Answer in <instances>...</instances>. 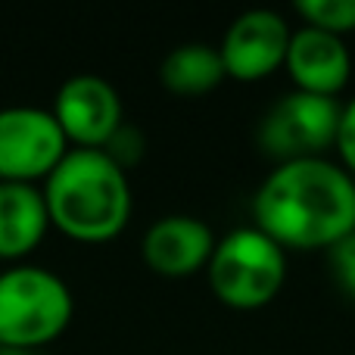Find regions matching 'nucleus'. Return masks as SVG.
I'll use <instances>...</instances> for the list:
<instances>
[{
	"mask_svg": "<svg viewBox=\"0 0 355 355\" xmlns=\"http://www.w3.org/2000/svg\"><path fill=\"white\" fill-rule=\"evenodd\" d=\"M50 212L44 190L28 181H0V259L19 262L44 240Z\"/></svg>",
	"mask_w": 355,
	"mask_h": 355,
	"instance_id": "obj_11",
	"label": "nucleus"
},
{
	"mask_svg": "<svg viewBox=\"0 0 355 355\" xmlns=\"http://www.w3.org/2000/svg\"><path fill=\"white\" fill-rule=\"evenodd\" d=\"M337 153L343 159V168L349 175H355V97L349 103H343V112H340V128H337Z\"/></svg>",
	"mask_w": 355,
	"mask_h": 355,
	"instance_id": "obj_16",
	"label": "nucleus"
},
{
	"mask_svg": "<svg viewBox=\"0 0 355 355\" xmlns=\"http://www.w3.org/2000/svg\"><path fill=\"white\" fill-rule=\"evenodd\" d=\"M227 78L225 62L215 44L187 41L172 47L159 62V81L178 97H200Z\"/></svg>",
	"mask_w": 355,
	"mask_h": 355,
	"instance_id": "obj_12",
	"label": "nucleus"
},
{
	"mask_svg": "<svg viewBox=\"0 0 355 355\" xmlns=\"http://www.w3.org/2000/svg\"><path fill=\"white\" fill-rule=\"evenodd\" d=\"M0 355H28V352H19V349H3Z\"/></svg>",
	"mask_w": 355,
	"mask_h": 355,
	"instance_id": "obj_17",
	"label": "nucleus"
},
{
	"mask_svg": "<svg viewBox=\"0 0 355 355\" xmlns=\"http://www.w3.org/2000/svg\"><path fill=\"white\" fill-rule=\"evenodd\" d=\"M296 12L306 25L331 35L343 37L355 31V0H296Z\"/></svg>",
	"mask_w": 355,
	"mask_h": 355,
	"instance_id": "obj_13",
	"label": "nucleus"
},
{
	"mask_svg": "<svg viewBox=\"0 0 355 355\" xmlns=\"http://www.w3.org/2000/svg\"><path fill=\"white\" fill-rule=\"evenodd\" d=\"M50 225L78 243H106L131 221L135 193L128 172L103 150L69 147L60 166L44 178Z\"/></svg>",
	"mask_w": 355,
	"mask_h": 355,
	"instance_id": "obj_2",
	"label": "nucleus"
},
{
	"mask_svg": "<svg viewBox=\"0 0 355 355\" xmlns=\"http://www.w3.org/2000/svg\"><path fill=\"white\" fill-rule=\"evenodd\" d=\"M252 221L284 250H331L355 231V178L327 156L277 162L252 193Z\"/></svg>",
	"mask_w": 355,
	"mask_h": 355,
	"instance_id": "obj_1",
	"label": "nucleus"
},
{
	"mask_svg": "<svg viewBox=\"0 0 355 355\" xmlns=\"http://www.w3.org/2000/svg\"><path fill=\"white\" fill-rule=\"evenodd\" d=\"M340 112L343 103L337 97H321L293 87L268 106L256 128V141L277 162L315 159L337 144Z\"/></svg>",
	"mask_w": 355,
	"mask_h": 355,
	"instance_id": "obj_5",
	"label": "nucleus"
},
{
	"mask_svg": "<svg viewBox=\"0 0 355 355\" xmlns=\"http://www.w3.org/2000/svg\"><path fill=\"white\" fill-rule=\"evenodd\" d=\"M215 234L196 215L172 212L156 218L141 237V256L147 268L162 277H190L206 268L215 250Z\"/></svg>",
	"mask_w": 355,
	"mask_h": 355,
	"instance_id": "obj_9",
	"label": "nucleus"
},
{
	"mask_svg": "<svg viewBox=\"0 0 355 355\" xmlns=\"http://www.w3.org/2000/svg\"><path fill=\"white\" fill-rule=\"evenodd\" d=\"M50 112L60 122L66 141L85 150H103V144L125 122L119 91L103 75H94V72L69 75L56 87Z\"/></svg>",
	"mask_w": 355,
	"mask_h": 355,
	"instance_id": "obj_7",
	"label": "nucleus"
},
{
	"mask_svg": "<svg viewBox=\"0 0 355 355\" xmlns=\"http://www.w3.org/2000/svg\"><path fill=\"white\" fill-rule=\"evenodd\" d=\"M206 275L212 293L225 306L250 312L268 306L281 293L287 277V252L256 225H243L215 240Z\"/></svg>",
	"mask_w": 355,
	"mask_h": 355,
	"instance_id": "obj_4",
	"label": "nucleus"
},
{
	"mask_svg": "<svg viewBox=\"0 0 355 355\" xmlns=\"http://www.w3.org/2000/svg\"><path fill=\"white\" fill-rule=\"evenodd\" d=\"M0 352H3V346H0Z\"/></svg>",
	"mask_w": 355,
	"mask_h": 355,
	"instance_id": "obj_18",
	"label": "nucleus"
},
{
	"mask_svg": "<svg viewBox=\"0 0 355 355\" xmlns=\"http://www.w3.org/2000/svg\"><path fill=\"white\" fill-rule=\"evenodd\" d=\"M75 315L69 284L44 265L0 271V346L28 352L56 340Z\"/></svg>",
	"mask_w": 355,
	"mask_h": 355,
	"instance_id": "obj_3",
	"label": "nucleus"
},
{
	"mask_svg": "<svg viewBox=\"0 0 355 355\" xmlns=\"http://www.w3.org/2000/svg\"><path fill=\"white\" fill-rule=\"evenodd\" d=\"M284 66H287L296 91L337 97L352 75V56L340 35L312 28V25H300L290 35Z\"/></svg>",
	"mask_w": 355,
	"mask_h": 355,
	"instance_id": "obj_10",
	"label": "nucleus"
},
{
	"mask_svg": "<svg viewBox=\"0 0 355 355\" xmlns=\"http://www.w3.org/2000/svg\"><path fill=\"white\" fill-rule=\"evenodd\" d=\"M144 147H147V141H144L141 128H135L131 122H122L116 128V135L103 144V153L110 156L116 166H122L125 172H128V168L144 156Z\"/></svg>",
	"mask_w": 355,
	"mask_h": 355,
	"instance_id": "obj_14",
	"label": "nucleus"
},
{
	"mask_svg": "<svg viewBox=\"0 0 355 355\" xmlns=\"http://www.w3.org/2000/svg\"><path fill=\"white\" fill-rule=\"evenodd\" d=\"M331 268L340 287L355 296V231L346 234L337 246H331Z\"/></svg>",
	"mask_w": 355,
	"mask_h": 355,
	"instance_id": "obj_15",
	"label": "nucleus"
},
{
	"mask_svg": "<svg viewBox=\"0 0 355 355\" xmlns=\"http://www.w3.org/2000/svg\"><path fill=\"white\" fill-rule=\"evenodd\" d=\"M290 35H293V28H290L287 19L277 10L252 6V10L240 12L227 25L225 37L218 44L227 78H237V81L268 78L287 60Z\"/></svg>",
	"mask_w": 355,
	"mask_h": 355,
	"instance_id": "obj_8",
	"label": "nucleus"
},
{
	"mask_svg": "<svg viewBox=\"0 0 355 355\" xmlns=\"http://www.w3.org/2000/svg\"><path fill=\"white\" fill-rule=\"evenodd\" d=\"M69 153L53 112L44 106L12 103L0 110V181H41Z\"/></svg>",
	"mask_w": 355,
	"mask_h": 355,
	"instance_id": "obj_6",
	"label": "nucleus"
}]
</instances>
